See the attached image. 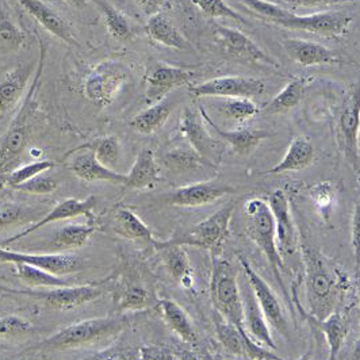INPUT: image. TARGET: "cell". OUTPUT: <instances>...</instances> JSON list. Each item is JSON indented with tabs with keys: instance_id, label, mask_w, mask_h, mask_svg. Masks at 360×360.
Instances as JSON below:
<instances>
[{
	"instance_id": "cell-1",
	"label": "cell",
	"mask_w": 360,
	"mask_h": 360,
	"mask_svg": "<svg viewBox=\"0 0 360 360\" xmlns=\"http://www.w3.org/2000/svg\"><path fill=\"white\" fill-rule=\"evenodd\" d=\"M305 266L307 313L311 321H323L339 310L348 288V278L317 248L301 245Z\"/></svg>"
},
{
	"instance_id": "cell-2",
	"label": "cell",
	"mask_w": 360,
	"mask_h": 360,
	"mask_svg": "<svg viewBox=\"0 0 360 360\" xmlns=\"http://www.w3.org/2000/svg\"><path fill=\"white\" fill-rule=\"evenodd\" d=\"M248 10L267 23L285 29L302 30L311 34L340 38L347 36L352 25V15L347 11H324L310 15H297L267 0H240Z\"/></svg>"
},
{
	"instance_id": "cell-3",
	"label": "cell",
	"mask_w": 360,
	"mask_h": 360,
	"mask_svg": "<svg viewBox=\"0 0 360 360\" xmlns=\"http://www.w3.org/2000/svg\"><path fill=\"white\" fill-rule=\"evenodd\" d=\"M129 320L124 314H114L102 319H91L86 321L68 325L49 336L46 340L37 344L33 351L57 352L73 348L87 347L103 342L120 335L129 326Z\"/></svg>"
},
{
	"instance_id": "cell-4",
	"label": "cell",
	"mask_w": 360,
	"mask_h": 360,
	"mask_svg": "<svg viewBox=\"0 0 360 360\" xmlns=\"http://www.w3.org/2000/svg\"><path fill=\"white\" fill-rule=\"evenodd\" d=\"M245 232L257 245V248L266 255L279 286L288 298V290L282 279V275L286 271V264L278 251L275 219L269 202L259 198L250 199L245 203Z\"/></svg>"
},
{
	"instance_id": "cell-5",
	"label": "cell",
	"mask_w": 360,
	"mask_h": 360,
	"mask_svg": "<svg viewBox=\"0 0 360 360\" xmlns=\"http://www.w3.org/2000/svg\"><path fill=\"white\" fill-rule=\"evenodd\" d=\"M210 300L217 313L233 324L244 336L251 339L244 325V307L241 290L237 282V271L229 262L217 256H213Z\"/></svg>"
},
{
	"instance_id": "cell-6",
	"label": "cell",
	"mask_w": 360,
	"mask_h": 360,
	"mask_svg": "<svg viewBox=\"0 0 360 360\" xmlns=\"http://www.w3.org/2000/svg\"><path fill=\"white\" fill-rule=\"evenodd\" d=\"M234 210L236 202L231 200L202 222L188 228L183 233L175 234L167 241L169 244H176L181 247H195L213 253L218 252L231 234L229 225Z\"/></svg>"
},
{
	"instance_id": "cell-7",
	"label": "cell",
	"mask_w": 360,
	"mask_h": 360,
	"mask_svg": "<svg viewBox=\"0 0 360 360\" xmlns=\"http://www.w3.org/2000/svg\"><path fill=\"white\" fill-rule=\"evenodd\" d=\"M110 281L84 285V286H64V288H44V290H10L0 288L10 294L25 295L44 302L45 307L53 310L67 311L76 307L87 305L92 301L103 297L105 292L112 290Z\"/></svg>"
},
{
	"instance_id": "cell-8",
	"label": "cell",
	"mask_w": 360,
	"mask_h": 360,
	"mask_svg": "<svg viewBox=\"0 0 360 360\" xmlns=\"http://www.w3.org/2000/svg\"><path fill=\"white\" fill-rule=\"evenodd\" d=\"M336 131L338 144L342 149L344 159L356 174H359L360 80L349 87L342 99L338 112Z\"/></svg>"
},
{
	"instance_id": "cell-9",
	"label": "cell",
	"mask_w": 360,
	"mask_h": 360,
	"mask_svg": "<svg viewBox=\"0 0 360 360\" xmlns=\"http://www.w3.org/2000/svg\"><path fill=\"white\" fill-rule=\"evenodd\" d=\"M237 259L240 266L244 270V275L252 288L255 298L262 309L267 323L272 326L278 333H281L283 338L290 339V326H288V319L285 314V310L282 307L281 301L278 300L276 294L270 288V285L253 270L251 263L240 253H237Z\"/></svg>"
},
{
	"instance_id": "cell-10",
	"label": "cell",
	"mask_w": 360,
	"mask_h": 360,
	"mask_svg": "<svg viewBox=\"0 0 360 360\" xmlns=\"http://www.w3.org/2000/svg\"><path fill=\"white\" fill-rule=\"evenodd\" d=\"M127 79V70L121 63H102L86 79L84 96L94 103L108 106L117 98Z\"/></svg>"
},
{
	"instance_id": "cell-11",
	"label": "cell",
	"mask_w": 360,
	"mask_h": 360,
	"mask_svg": "<svg viewBox=\"0 0 360 360\" xmlns=\"http://www.w3.org/2000/svg\"><path fill=\"white\" fill-rule=\"evenodd\" d=\"M180 131L183 137L188 141V145L205 159L213 168L222 160L226 144L214 139L206 127L203 125V118L190 108H186L180 118Z\"/></svg>"
},
{
	"instance_id": "cell-12",
	"label": "cell",
	"mask_w": 360,
	"mask_h": 360,
	"mask_svg": "<svg viewBox=\"0 0 360 360\" xmlns=\"http://www.w3.org/2000/svg\"><path fill=\"white\" fill-rule=\"evenodd\" d=\"M264 83L256 77L221 76L190 87L195 98H250L262 95Z\"/></svg>"
},
{
	"instance_id": "cell-13",
	"label": "cell",
	"mask_w": 360,
	"mask_h": 360,
	"mask_svg": "<svg viewBox=\"0 0 360 360\" xmlns=\"http://www.w3.org/2000/svg\"><path fill=\"white\" fill-rule=\"evenodd\" d=\"M213 32L216 39L221 44L224 51L234 58L248 63H256L278 68V63L266 53L253 39L245 36L243 32L232 29L219 23H213Z\"/></svg>"
},
{
	"instance_id": "cell-14",
	"label": "cell",
	"mask_w": 360,
	"mask_h": 360,
	"mask_svg": "<svg viewBox=\"0 0 360 360\" xmlns=\"http://www.w3.org/2000/svg\"><path fill=\"white\" fill-rule=\"evenodd\" d=\"M193 77L194 72L186 68L158 63L146 76L145 102L150 106L162 102L171 91L190 84Z\"/></svg>"
},
{
	"instance_id": "cell-15",
	"label": "cell",
	"mask_w": 360,
	"mask_h": 360,
	"mask_svg": "<svg viewBox=\"0 0 360 360\" xmlns=\"http://www.w3.org/2000/svg\"><path fill=\"white\" fill-rule=\"evenodd\" d=\"M269 205L275 219L278 251L283 260L286 257H292L298 248V237L286 193L281 188L275 190L269 197Z\"/></svg>"
},
{
	"instance_id": "cell-16",
	"label": "cell",
	"mask_w": 360,
	"mask_h": 360,
	"mask_svg": "<svg viewBox=\"0 0 360 360\" xmlns=\"http://www.w3.org/2000/svg\"><path fill=\"white\" fill-rule=\"evenodd\" d=\"M0 263H25L38 269L48 271L54 275H68L82 269V260L72 253H33L15 252L0 247Z\"/></svg>"
},
{
	"instance_id": "cell-17",
	"label": "cell",
	"mask_w": 360,
	"mask_h": 360,
	"mask_svg": "<svg viewBox=\"0 0 360 360\" xmlns=\"http://www.w3.org/2000/svg\"><path fill=\"white\" fill-rule=\"evenodd\" d=\"M233 193V187L225 183L199 181L176 188L167 197V202L178 207H200L212 205Z\"/></svg>"
},
{
	"instance_id": "cell-18",
	"label": "cell",
	"mask_w": 360,
	"mask_h": 360,
	"mask_svg": "<svg viewBox=\"0 0 360 360\" xmlns=\"http://www.w3.org/2000/svg\"><path fill=\"white\" fill-rule=\"evenodd\" d=\"M98 203V198L95 195H90L83 200L80 199H67V200H63L61 203H58L57 206H54L53 209L44 217L42 219H39L37 224L32 225L30 228L19 232V233L14 234L13 237L7 238L1 245L6 247V245H10L15 241H19L20 238L29 236V234L39 231L42 226H46L52 222H57V221H63V219H70V218H76V217L86 216L89 219H94L92 216V210L94 207L96 206Z\"/></svg>"
},
{
	"instance_id": "cell-19",
	"label": "cell",
	"mask_w": 360,
	"mask_h": 360,
	"mask_svg": "<svg viewBox=\"0 0 360 360\" xmlns=\"http://www.w3.org/2000/svg\"><path fill=\"white\" fill-rule=\"evenodd\" d=\"M240 290H241V298H243L244 325H245L247 333L251 336V339L256 344L271 351H275L276 344L271 335L270 324L267 323L262 309L259 307L248 281L245 286L243 288H240Z\"/></svg>"
},
{
	"instance_id": "cell-20",
	"label": "cell",
	"mask_w": 360,
	"mask_h": 360,
	"mask_svg": "<svg viewBox=\"0 0 360 360\" xmlns=\"http://www.w3.org/2000/svg\"><path fill=\"white\" fill-rule=\"evenodd\" d=\"M283 48L288 57L302 67L332 65L342 63V57L321 44L301 38H285Z\"/></svg>"
},
{
	"instance_id": "cell-21",
	"label": "cell",
	"mask_w": 360,
	"mask_h": 360,
	"mask_svg": "<svg viewBox=\"0 0 360 360\" xmlns=\"http://www.w3.org/2000/svg\"><path fill=\"white\" fill-rule=\"evenodd\" d=\"M200 115L203 121L216 131L219 140H222L226 145H229L233 153L238 156H250L255 152V149L260 145L262 141L270 139L271 133L266 130L257 129H236V130H224L213 122V120L207 115V112L200 108Z\"/></svg>"
},
{
	"instance_id": "cell-22",
	"label": "cell",
	"mask_w": 360,
	"mask_h": 360,
	"mask_svg": "<svg viewBox=\"0 0 360 360\" xmlns=\"http://www.w3.org/2000/svg\"><path fill=\"white\" fill-rule=\"evenodd\" d=\"M18 1L20 6L51 34L71 45L76 44L72 30L67 23V20L51 6H48L45 1L42 0H18Z\"/></svg>"
},
{
	"instance_id": "cell-23",
	"label": "cell",
	"mask_w": 360,
	"mask_h": 360,
	"mask_svg": "<svg viewBox=\"0 0 360 360\" xmlns=\"http://www.w3.org/2000/svg\"><path fill=\"white\" fill-rule=\"evenodd\" d=\"M153 248L160 253L162 263L168 274L179 283L180 286L191 288L193 285V266L184 247L169 244L168 241H155Z\"/></svg>"
},
{
	"instance_id": "cell-24",
	"label": "cell",
	"mask_w": 360,
	"mask_h": 360,
	"mask_svg": "<svg viewBox=\"0 0 360 360\" xmlns=\"http://www.w3.org/2000/svg\"><path fill=\"white\" fill-rule=\"evenodd\" d=\"M70 169L77 178L86 181H110L122 186L127 181V175L103 165L96 159L92 149L76 155L70 162Z\"/></svg>"
},
{
	"instance_id": "cell-25",
	"label": "cell",
	"mask_w": 360,
	"mask_h": 360,
	"mask_svg": "<svg viewBox=\"0 0 360 360\" xmlns=\"http://www.w3.org/2000/svg\"><path fill=\"white\" fill-rule=\"evenodd\" d=\"M314 160V146L307 137H297L288 145V152L283 159L262 175H283L288 172L302 171L311 165Z\"/></svg>"
},
{
	"instance_id": "cell-26",
	"label": "cell",
	"mask_w": 360,
	"mask_h": 360,
	"mask_svg": "<svg viewBox=\"0 0 360 360\" xmlns=\"http://www.w3.org/2000/svg\"><path fill=\"white\" fill-rule=\"evenodd\" d=\"M114 292V310L115 314H122L124 311H137L144 310L153 305L155 298L143 283L129 282L121 288L112 286Z\"/></svg>"
},
{
	"instance_id": "cell-27",
	"label": "cell",
	"mask_w": 360,
	"mask_h": 360,
	"mask_svg": "<svg viewBox=\"0 0 360 360\" xmlns=\"http://www.w3.org/2000/svg\"><path fill=\"white\" fill-rule=\"evenodd\" d=\"M29 143V129L25 125L11 127L0 144V180L13 171Z\"/></svg>"
},
{
	"instance_id": "cell-28",
	"label": "cell",
	"mask_w": 360,
	"mask_h": 360,
	"mask_svg": "<svg viewBox=\"0 0 360 360\" xmlns=\"http://www.w3.org/2000/svg\"><path fill=\"white\" fill-rule=\"evenodd\" d=\"M159 165L152 149H143L127 175L124 184L129 190H144L153 187L159 181Z\"/></svg>"
},
{
	"instance_id": "cell-29",
	"label": "cell",
	"mask_w": 360,
	"mask_h": 360,
	"mask_svg": "<svg viewBox=\"0 0 360 360\" xmlns=\"http://www.w3.org/2000/svg\"><path fill=\"white\" fill-rule=\"evenodd\" d=\"M99 228L94 225H67L53 234V237L51 238V241H48L45 248L51 252H63L82 248L83 245L87 244L91 236Z\"/></svg>"
},
{
	"instance_id": "cell-30",
	"label": "cell",
	"mask_w": 360,
	"mask_h": 360,
	"mask_svg": "<svg viewBox=\"0 0 360 360\" xmlns=\"http://www.w3.org/2000/svg\"><path fill=\"white\" fill-rule=\"evenodd\" d=\"M158 305L160 307L162 317L167 325L171 328V330H174L180 339L187 344H198V333L188 314L184 311V309H181L179 304H176L172 300H160Z\"/></svg>"
},
{
	"instance_id": "cell-31",
	"label": "cell",
	"mask_w": 360,
	"mask_h": 360,
	"mask_svg": "<svg viewBox=\"0 0 360 360\" xmlns=\"http://www.w3.org/2000/svg\"><path fill=\"white\" fill-rule=\"evenodd\" d=\"M313 323L324 333L326 342L329 345L328 360H338L342 344L345 342V339L349 333V317L340 310H336L323 321Z\"/></svg>"
},
{
	"instance_id": "cell-32",
	"label": "cell",
	"mask_w": 360,
	"mask_h": 360,
	"mask_svg": "<svg viewBox=\"0 0 360 360\" xmlns=\"http://www.w3.org/2000/svg\"><path fill=\"white\" fill-rule=\"evenodd\" d=\"M114 232L127 240L144 241L153 247L155 238L150 228L145 224L140 217L136 216L130 209L120 207L114 216Z\"/></svg>"
},
{
	"instance_id": "cell-33",
	"label": "cell",
	"mask_w": 360,
	"mask_h": 360,
	"mask_svg": "<svg viewBox=\"0 0 360 360\" xmlns=\"http://www.w3.org/2000/svg\"><path fill=\"white\" fill-rule=\"evenodd\" d=\"M146 33L155 42L167 48L187 51L190 48L187 39L180 34L179 30L162 14L152 15L146 23Z\"/></svg>"
},
{
	"instance_id": "cell-34",
	"label": "cell",
	"mask_w": 360,
	"mask_h": 360,
	"mask_svg": "<svg viewBox=\"0 0 360 360\" xmlns=\"http://www.w3.org/2000/svg\"><path fill=\"white\" fill-rule=\"evenodd\" d=\"M32 70L27 65L18 67L0 82V114L14 108L23 95Z\"/></svg>"
},
{
	"instance_id": "cell-35",
	"label": "cell",
	"mask_w": 360,
	"mask_h": 360,
	"mask_svg": "<svg viewBox=\"0 0 360 360\" xmlns=\"http://www.w3.org/2000/svg\"><path fill=\"white\" fill-rule=\"evenodd\" d=\"M172 108L174 105L171 101L162 99V102L152 105L150 108L137 114L130 121V127L141 134H153L165 125L172 112Z\"/></svg>"
},
{
	"instance_id": "cell-36",
	"label": "cell",
	"mask_w": 360,
	"mask_h": 360,
	"mask_svg": "<svg viewBox=\"0 0 360 360\" xmlns=\"http://www.w3.org/2000/svg\"><path fill=\"white\" fill-rule=\"evenodd\" d=\"M164 164L168 169L175 172H188L198 169L202 165L212 167L205 159H202L198 153L190 145H180L169 149L164 155ZM213 168V167H212Z\"/></svg>"
},
{
	"instance_id": "cell-37",
	"label": "cell",
	"mask_w": 360,
	"mask_h": 360,
	"mask_svg": "<svg viewBox=\"0 0 360 360\" xmlns=\"http://www.w3.org/2000/svg\"><path fill=\"white\" fill-rule=\"evenodd\" d=\"M305 94V83L302 79H294L288 86L274 96L264 106V112L267 114H285L290 110L298 106Z\"/></svg>"
},
{
	"instance_id": "cell-38",
	"label": "cell",
	"mask_w": 360,
	"mask_h": 360,
	"mask_svg": "<svg viewBox=\"0 0 360 360\" xmlns=\"http://www.w3.org/2000/svg\"><path fill=\"white\" fill-rule=\"evenodd\" d=\"M14 266L17 269V275H18L19 279L32 288H52L70 286L68 281L60 278L58 275L42 270V269L29 266L25 263H17Z\"/></svg>"
},
{
	"instance_id": "cell-39",
	"label": "cell",
	"mask_w": 360,
	"mask_h": 360,
	"mask_svg": "<svg viewBox=\"0 0 360 360\" xmlns=\"http://www.w3.org/2000/svg\"><path fill=\"white\" fill-rule=\"evenodd\" d=\"M218 110L226 118H231L238 124H244L253 118L259 108L250 98H225L219 105Z\"/></svg>"
},
{
	"instance_id": "cell-40",
	"label": "cell",
	"mask_w": 360,
	"mask_h": 360,
	"mask_svg": "<svg viewBox=\"0 0 360 360\" xmlns=\"http://www.w3.org/2000/svg\"><path fill=\"white\" fill-rule=\"evenodd\" d=\"M199 10L210 18H226L247 25V20L233 10L225 0H191Z\"/></svg>"
},
{
	"instance_id": "cell-41",
	"label": "cell",
	"mask_w": 360,
	"mask_h": 360,
	"mask_svg": "<svg viewBox=\"0 0 360 360\" xmlns=\"http://www.w3.org/2000/svg\"><path fill=\"white\" fill-rule=\"evenodd\" d=\"M54 162L51 160H41V162H30V164H26L23 167H19L13 169L6 178L4 181L11 186V187H18L19 184L27 181V180L33 179L38 175L46 172L48 169L53 168Z\"/></svg>"
},
{
	"instance_id": "cell-42",
	"label": "cell",
	"mask_w": 360,
	"mask_h": 360,
	"mask_svg": "<svg viewBox=\"0 0 360 360\" xmlns=\"http://www.w3.org/2000/svg\"><path fill=\"white\" fill-rule=\"evenodd\" d=\"M96 159L112 169V167L120 159V141L115 136H108L103 139H98L91 146Z\"/></svg>"
},
{
	"instance_id": "cell-43",
	"label": "cell",
	"mask_w": 360,
	"mask_h": 360,
	"mask_svg": "<svg viewBox=\"0 0 360 360\" xmlns=\"http://www.w3.org/2000/svg\"><path fill=\"white\" fill-rule=\"evenodd\" d=\"M102 11L105 14V20L108 26V32L111 36L118 38V39H127L131 34L130 25L127 19L112 6L110 4H101Z\"/></svg>"
},
{
	"instance_id": "cell-44",
	"label": "cell",
	"mask_w": 360,
	"mask_h": 360,
	"mask_svg": "<svg viewBox=\"0 0 360 360\" xmlns=\"http://www.w3.org/2000/svg\"><path fill=\"white\" fill-rule=\"evenodd\" d=\"M34 330V325L19 316L0 317V339L25 336Z\"/></svg>"
},
{
	"instance_id": "cell-45",
	"label": "cell",
	"mask_w": 360,
	"mask_h": 360,
	"mask_svg": "<svg viewBox=\"0 0 360 360\" xmlns=\"http://www.w3.org/2000/svg\"><path fill=\"white\" fill-rule=\"evenodd\" d=\"M58 187V181L48 176V175H38L33 179L27 180L22 184H19L18 187H15L19 191L26 193V194H33V195H46L53 193L54 190Z\"/></svg>"
},
{
	"instance_id": "cell-46",
	"label": "cell",
	"mask_w": 360,
	"mask_h": 360,
	"mask_svg": "<svg viewBox=\"0 0 360 360\" xmlns=\"http://www.w3.org/2000/svg\"><path fill=\"white\" fill-rule=\"evenodd\" d=\"M0 41L10 46H20L25 42L23 32L4 14H0Z\"/></svg>"
},
{
	"instance_id": "cell-47",
	"label": "cell",
	"mask_w": 360,
	"mask_h": 360,
	"mask_svg": "<svg viewBox=\"0 0 360 360\" xmlns=\"http://www.w3.org/2000/svg\"><path fill=\"white\" fill-rule=\"evenodd\" d=\"M83 360H139V351L131 347L117 345Z\"/></svg>"
},
{
	"instance_id": "cell-48",
	"label": "cell",
	"mask_w": 360,
	"mask_h": 360,
	"mask_svg": "<svg viewBox=\"0 0 360 360\" xmlns=\"http://www.w3.org/2000/svg\"><path fill=\"white\" fill-rule=\"evenodd\" d=\"M29 209L20 205H7L0 209V231L13 226L20 219L26 218Z\"/></svg>"
},
{
	"instance_id": "cell-49",
	"label": "cell",
	"mask_w": 360,
	"mask_h": 360,
	"mask_svg": "<svg viewBox=\"0 0 360 360\" xmlns=\"http://www.w3.org/2000/svg\"><path fill=\"white\" fill-rule=\"evenodd\" d=\"M139 360H179V358L168 347L144 345L139 349Z\"/></svg>"
},
{
	"instance_id": "cell-50",
	"label": "cell",
	"mask_w": 360,
	"mask_h": 360,
	"mask_svg": "<svg viewBox=\"0 0 360 360\" xmlns=\"http://www.w3.org/2000/svg\"><path fill=\"white\" fill-rule=\"evenodd\" d=\"M351 241L354 248V256H355V267L356 272L360 271V200L356 202L352 213V221H351Z\"/></svg>"
},
{
	"instance_id": "cell-51",
	"label": "cell",
	"mask_w": 360,
	"mask_h": 360,
	"mask_svg": "<svg viewBox=\"0 0 360 360\" xmlns=\"http://www.w3.org/2000/svg\"><path fill=\"white\" fill-rule=\"evenodd\" d=\"M310 197L313 198L314 203L320 209H326L330 206V203L333 200L335 191H333V187L330 186V183H319L311 187Z\"/></svg>"
},
{
	"instance_id": "cell-52",
	"label": "cell",
	"mask_w": 360,
	"mask_h": 360,
	"mask_svg": "<svg viewBox=\"0 0 360 360\" xmlns=\"http://www.w3.org/2000/svg\"><path fill=\"white\" fill-rule=\"evenodd\" d=\"M288 4L294 6H304V7H329L336 4H345V3H360V0H281Z\"/></svg>"
},
{
	"instance_id": "cell-53",
	"label": "cell",
	"mask_w": 360,
	"mask_h": 360,
	"mask_svg": "<svg viewBox=\"0 0 360 360\" xmlns=\"http://www.w3.org/2000/svg\"><path fill=\"white\" fill-rule=\"evenodd\" d=\"M137 1L149 17L159 14L165 3V0H137Z\"/></svg>"
},
{
	"instance_id": "cell-54",
	"label": "cell",
	"mask_w": 360,
	"mask_h": 360,
	"mask_svg": "<svg viewBox=\"0 0 360 360\" xmlns=\"http://www.w3.org/2000/svg\"><path fill=\"white\" fill-rule=\"evenodd\" d=\"M179 360H210L202 355H199L197 352H193V351H183L180 354Z\"/></svg>"
},
{
	"instance_id": "cell-55",
	"label": "cell",
	"mask_w": 360,
	"mask_h": 360,
	"mask_svg": "<svg viewBox=\"0 0 360 360\" xmlns=\"http://www.w3.org/2000/svg\"><path fill=\"white\" fill-rule=\"evenodd\" d=\"M76 8H84L87 6V0H65Z\"/></svg>"
},
{
	"instance_id": "cell-56",
	"label": "cell",
	"mask_w": 360,
	"mask_h": 360,
	"mask_svg": "<svg viewBox=\"0 0 360 360\" xmlns=\"http://www.w3.org/2000/svg\"><path fill=\"white\" fill-rule=\"evenodd\" d=\"M352 360H360V333H359V340H358V344H356V347H355V351H354V358Z\"/></svg>"
},
{
	"instance_id": "cell-57",
	"label": "cell",
	"mask_w": 360,
	"mask_h": 360,
	"mask_svg": "<svg viewBox=\"0 0 360 360\" xmlns=\"http://www.w3.org/2000/svg\"><path fill=\"white\" fill-rule=\"evenodd\" d=\"M297 360H310V354H305V355H302L301 358H298Z\"/></svg>"
},
{
	"instance_id": "cell-58",
	"label": "cell",
	"mask_w": 360,
	"mask_h": 360,
	"mask_svg": "<svg viewBox=\"0 0 360 360\" xmlns=\"http://www.w3.org/2000/svg\"><path fill=\"white\" fill-rule=\"evenodd\" d=\"M358 144H359V150H360V131H359V140H358Z\"/></svg>"
}]
</instances>
